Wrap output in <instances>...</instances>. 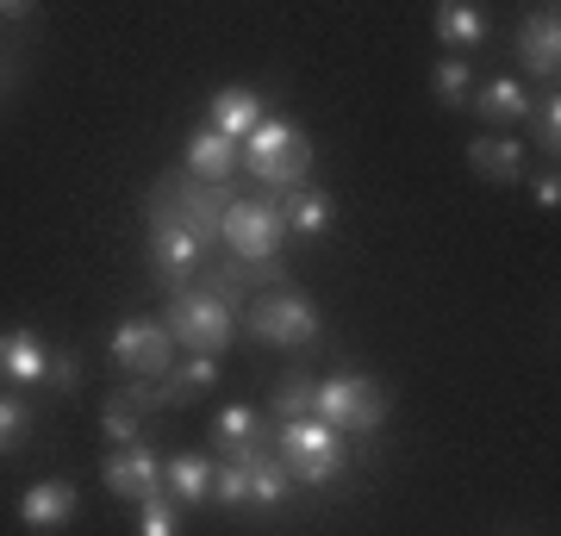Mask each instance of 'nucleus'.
<instances>
[{
	"label": "nucleus",
	"mask_w": 561,
	"mask_h": 536,
	"mask_svg": "<svg viewBox=\"0 0 561 536\" xmlns=\"http://www.w3.org/2000/svg\"><path fill=\"white\" fill-rule=\"evenodd\" d=\"M162 331H169V343L187 350V356H213L219 362L225 350H231V338H238V306L219 299L213 287H187V294H169V306H162Z\"/></svg>",
	"instance_id": "obj_1"
},
{
	"label": "nucleus",
	"mask_w": 561,
	"mask_h": 536,
	"mask_svg": "<svg viewBox=\"0 0 561 536\" xmlns=\"http://www.w3.org/2000/svg\"><path fill=\"white\" fill-rule=\"evenodd\" d=\"M238 169H250V175H256L262 187H275V194L306 187V175H312V138H306L300 125L262 113V125L238 144Z\"/></svg>",
	"instance_id": "obj_2"
},
{
	"label": "nucleus",
	"mask_w": 561,
	"mask_h": 536,
	"mask_svg": "<svg viewBox=\"0 0 561 536\" xmlns=\"http://www.w3.org/2000/svg\"><path fill=\"white\" fill-rule=\"evenodd\" d=\"M275 461L287 468L294 487H324V480L343 475V437L331 424H319V418H294V424H280Z\"/></svg>",
	"instance_id": "obj_3"
},
{
	"label": "nucleus",
	"mask_w": 561,
	"mask_h": 536,
	"mask_svg": "<svg viewBox=\"0 0 561 536\" xmlns=\"http://www.w3.org/2000/svg\"><path fill=\"white\" fill-rule=\"evenodd\" d=\"M225 206H231L225 187H206V181H194L187 169H175V175H162L157 187H150L144 219H175V225H187V231H201V238L213 243V238H219Z\"/></svg>",
	"instance_id": "obj_4"
},
{
	"label": "nucleus",
	"mask_w": 561,
	"mask_h": 536,
	"mask_svg": "<svg viewBox=\"0 0 561 536\" xmlns=\"http://www.w3.org/2000/svg\"><path fill=\"white\" fill-rule=\"evenodd\" d=\"M312 418L331 424L337 437H368V431L387 424V394L368 375H331V380H319V394H312Z\"/></svg>",
	"instance_id": "obj_5"
},
{
	"label": "nucleus",
	"mask_w": 561,
	"mask_h": 536,
	"mask_svg": "<svg viewBox=\"0 0 561 536\" xmlns=\"http://www.w3.org/2000/svg\"><path fill=\"white\" fill-rule=\"evenodd\" d=\"M243 318H250V331H256L262 343H275V350H306V343H319V331H324L319 306L306 294H294V287H262V294L243 306Z\"/></svg>",
	"instance_id": "obj_6"
},
{
	"label": "nucleus",
	"mask_w": 561,
	"mask_h": 536,
	"mask_svg": "<svg viewBox=\"0 0 561 536\" xmlns=\"http://www.w3.org/2000/svg\"><path fill=\"white\" fill-rule=\"evenodd\" d=\"M219 243H225L238 262H280L287 225H280L275 194H256V199H238V194H231V206H225V219H219Z\"/></svg>",
	"instance_id": "obj_7"
},
{
	"label": "nucleus",
	"mask_w": 561,
	"mask_h": 536,
	"mask_svg": "<svg viewBox=\"0 0 561 536\" xmlns=\"http://www.w3.org/2000/svg\"><path fill=\"white\" fill-rule=\"evenodd\" d=\"M106 350H113V362H119L131 380H169L175 375V343L162 331V318H119Z\"/></svg>",
	"instance_id": "obj_8"
},
{
	"label": "nucleus",
	"mask_w": 561,
	"mask_h": 536,
	"mask_svg": "<svg viewBox=\"0 0 561 536\" xmlns=\"http://www.w3.org/2000/svg\"><path fill=\"white\" fill-rule=\"evenodd\" d=\"M150 269H157V281L169 294H187L194 275L206 269V238L175 219H150Z\"/></svg>",
	"instance_id": "obj_9"
},
{
	"label": "nucleus",
	"mask_w": 561,
	"mask_h": 536,
	"mask_svg": "<svg viewBox=\"0 0 561 536\" xmlns=\"http://www.w3.org/2000/svg\"><path fill=\"white\" fill-rule=\"evenodd\" d=\"M518 62H524L530 81H556L561 76V20H556V7H537V13L518 25Z\"/></svg>",
	"instance_id": "obj_10"
},
{
	"label": "nucleus",
	"mask_w": 561,
	"mask_h": 536,
	"mask_svg": "<svg viewBox=\"0 0 561 536\" xmlns=\"http://www.w3.org/2000/svg\"><path fill=\"white\" fill-rule=\"evenodd\" d=\"M213 449H219L225 468H250V461L268 456V443H262V418L250 406H225L213 418Z\"/></svg>",
	"instance_id": "obj_11"
},
{
	"label": "nucleus",
	"mask_w": 561,
	"mask_h": 536,
	"mask_svg": "<svg viewBox=\"0 0 561 536\" xmlns=\"http://www.w3.org/2000/svg\"><path fill=\"white\" fill-rule=\"evenodd\" d=\"M76 487H69V480H38V487H25L20 493V524L32 536H57L62 524H69V517H76Z\"/></svg>",
	"instance_id": "obj_12"
},
{
	"label": "nucleus",
	"mask_w": 561,
	"mask_h": 536,
	"mask_svg": "<svg viewBox=\"0 0 561 536\" xmlns=\"http://www.w3.org/2000/svg\"><path fill=\"white\" fill-rule=\"evenodd\" d=\"M106 487H113V499H125V505H144V499L162 493V461L150 456V449H119V456L106 461Z\"/></svg>",
	"instance_id": "obj_13"
},
{
	"label": "nucleus",
	"mask_w": 561,
	"mask_h": 536,
	"mask_svg": "<svg viewBox=\"0 0 561 536\" xmlns=\"http://www.w3.org/2000/svg\"><path fill=\"white\" fill-rule=\"evenodd\" d=\"M181 169L194 181H206V187H225V181L238 175V144L219 138L213 125H201L194 138H187V157H181Z\"/></svg>",
	"instance_id": "obj_14"
},
{
	"label": "nucleus",
	"mask_w": 561,
	"mask_h": 536,
	"mask_svg": "<svg viewBox=\"0 0 561 536\" xmlns=\"http://www.w3.org/2000/svg\"><path fill=\"white\" fill-rule=\"evenodd\" d=\"M44 362H50V350H44L38 331H0V380H13V387H38L44 380Z\"/></svg>",
	"instance_id": "obj_15"
},
{
	"label": "nucleus",
	"mask_w": 561,
	"mask_h": 536,
	"mask_svg": "<svg viewBox=\"0 0 561 536\" xmlns=\"http://www.w3.org/2000/svg\"><path fill=\"white\" fill-rule=\"evenodd\" d=\"M206 125H213L219 138L243 144L262 125V100L250 94V88H219V94H213V106H206Z\"/></svg>",
	"instance_id": "obj_16"
},
{
	"label": "nucleus",
	"mask_w": 561,
	"mask_h": 536,
	"mask_svg": "<svg viewBox=\"0 0 561 536\" xmlns=\"http://www.w3.org/2000/svg\"><path fill=\"white\" fill-rule=\"evenodd\" d=\"M275 206L287 238H324V225H331V199L319 187H287V194H275Z\"/></svg>",
	"instance_id": "obj_17"
},
{
	"label": "nucleus",
	"mask_w": 561,
	"mask_h": 536,
	"mask_svg": "<svg viewBox=\"0 0 561 536\" xmlns=\"http://www.w3.org/2000/svg\"><path fill=\"white\" fill-rule=\"evenodd\" d=\"M162 493L181 499V505H201V499H213V461L194 456V449L169 456V461H162Z\"/></svg>",
	"instance_id": "obj_18"
},
{
	"label": "nucleus",
	"mask_w": 561,
	"mask_h": 536,
	"mask_svg": "<svg viewBox=\"0 0 561 536\" xmlns=\"http://www.w3.org/2000/svg\"><path fill=\"white\" fill-rule=\"evenodd\" d=\"M474 113H481L486 125H512V119H524L530 113V88L524 81H512V76H493L486 88H474Z\"/></svg>",
	"instance_id": "obj_19"
},
{
	"label": "nucleus",
	"mask_w": 561,
	"mask_h": 536,
	"mask_svg": "<svg viewBox=\"0 0 561 536\" xmlns=\"http://www.w3.org/2000/svg\"><path fill=\"white\" fill-rule=\"evenodd\" d=\"M468 169L481 181H518L524 175V144L518 138H474L468 144Z\"/></svg>",
	"instance_id": "obj_20"
},
{
	"label": "nucleus",
	"mask_w": 561,
	"mask_h": 536,
	"mask_svg": "<svg viewBox=\"0 0 561 536\" xmlns=\"http://www.w3.org/2000/svg\"><path fill=\"white\" fill-rule=\"evenodd\" d=\"M486 32H493V20H486V7H474V0H443L437 7V38L443 44L468 50V44H486Z\"/></svg>",
	"instance_id": "obj_21"
},
{
	"label": "nucleus",
	"mask_w": 561,
	"mask_h": 536,
	"mask_svg": "<svg viewBox=\"0 0 561 536\" xmlns=\"http://www.w3.org/2000/svg\"><path fill=\"white\" fill-rule=\"evenodd\" d=\"M312 394H319V380L312 375H280L275 380V394H268V412L280 418V424H294V418H312Z\"/></svg>",
	"instance_id": "obj_22"
},
{
	"label": "nucleus",
	"mask_w": 561,
	"mask_h": 536,
	"mask_svg": "<svg viewBox=\"0 0 561 536\" xmlns=\"http://www.w3.org/2000/svg\"><path fill=\"white\" fill-rule=\"evenodd\" d=\"M213 380H219V362H213V356H187L175 375L162 380V387H169V406H187V399H201Z\"/></svg>",
	"instance_id": "obj_23"
},
{
	"label": "nucleus",
	"mask_w": 561,
	"mask_h": 536,
	"mask_svg": "<svg viewBox=\"0 0 561 536\" xmlns=\"http://www.w3.org/2000/svg\"><path fill=\"white\" fill-rule=\"evenodd\" d=\"M243 480H250V505H280V499L294 493V480H287V468L275 461V449H268L262 461H250Z\"/></svg>",
	"instance_id": "obj_24"
},
{
	"label": "nucleus",
	"mask_w": 561,
	"mask_h": 536,
	"mask_svg": "<svg viewBox=\"0 0 561 536\" xmlns=\"http://www.w3.org/2000/svg\"><path fill=\"white\" fill-rule=\"evenodd\" d=\"M101 431H106L113 443H119V449H138V437H144V412H138V406H131L125 394H106V406H101Z\"/></svg>",
	"instance_id": "obj_25"
},
{
	"label": "nucleus",
	"mask_w": 561,
	"mask_h": 536,
	"mask_svg": "<svg viewBox=\"0 0 561 536\" xmlns=\"http://www.w3.org/2000/svg\"><path fill=\"white\" fill-rule=\"evenodd\" d=\"M431 94H437V106H468V94H474V69L461 57H443L437 69H431Z\"/></svg>",
	"instance_id": "obj_26"
},
{
	"label": "nucleus",
	"mask_w": 561,
	"mask_h": 536,
	"mask_svg": "<svg viewBox=\"0 0 561 536\" xmlns=\"http://www.w3.org/2000/svg\"><path fill=\"white\" fill-rule=\"evenodd\" d=\"M138 536H181V499L157 493L138 505Z\"/></svg>",
	"instance_id": "obj_27"
},
{
	"label": "nucleus",
	"mask_w": 561,
	"mask_h": 536,
	"mask_svg": "<svg viewBox=\"0 0 561 536\" xmlns=\"http://www.w3.org/2000/svg\"><path fill=\"white\" fill-rule=\"evenodd\" d=\"M25 431H32V406L20 394H0V456H13L25 443Z\"/></svg>",
	"instance_id": "obj_28"
},
{
	"label": "nucleus",
	"mask_w": 561,
	"mask_h": 536,
	"mask_svg": "<svg viewBox=\"0 0 561 536\" xmlns=\"http://www.w3.org/2000/svg\"><path fill=\"white\" fill-rule=\"evenodd\" d=\"M524 119L537 125V144L556 157V144H561V100H556V88H549V94H530V113H524Z\"/></svg>",
	"instance_id": "obj_29"
},
{
	"label": "nucleus",
	"mask_w": 561,
	"mask_h": 536,
	"mask_svg": "<svg viewBox=\"0 0 561 536\" xmlns=\"http://www.w3.org/2000/svg\"><path fill=\"white\" fill-rule=\"evenodd\" d=\"M213 499L219 505H250V480H243V468H225V461H213Z\"/></svg>",
	"instance_id": "obj_30"
},
{
	"label": "nucleus",
	"mask_w": 561,
	"mask_h": 536,
	"mask_svg": "<svg viewBox=\"0 0 561 536\" xmlns=\"http://www.w3.org/2000/svg\"><path fill=\"white\" fill-rule=\"evenodd\" d=\"M44 380H50L57 394H76V387H81V356H76V350H50V362H44Z\"/></svg>",
	"instance_id": "obj_31"
},
{
	"label": "nucleus",
	"mask_w": 561,
	"mask_h": 536,
	"mask_svg": "<svg viewBox=\"0 0 561 536\" xmlns=\"http://www.w3.org/2000/svg\"><path fill=\"white\" fill-rule=\"evenodd\" d=\"M530 199H537L542 213H556V206H561V175H556V169H549V175H542L537 187H530Z\"/></svg>",
	"instance_id": "obj_32"
},
{
	"label": "nucleus",
	"mask_w": 561,
	"mask_h": 536,
	"mask_svg": "<svg viewBox=\"0 0 561 536\" xmlns=\"http://www.w3.org/2000/svg\"><path fill=\"white\" fill-rule=\"evenodd\" d=\"M25 13H32L25 0H0V20H25Z\"/></svg>",
	"instance_id": "obj_33"
}]
</instances>
